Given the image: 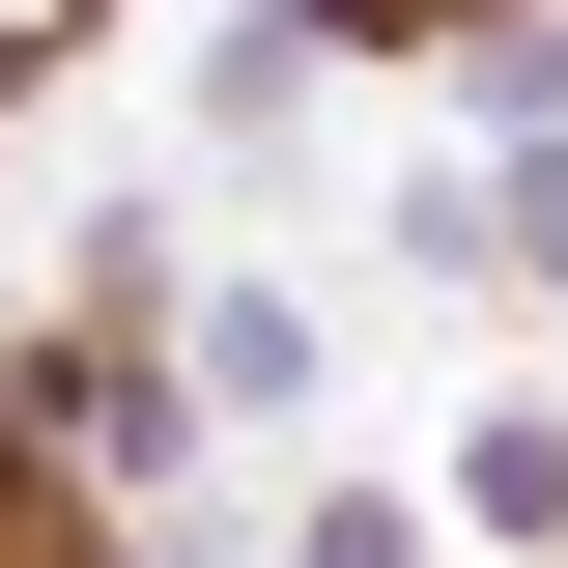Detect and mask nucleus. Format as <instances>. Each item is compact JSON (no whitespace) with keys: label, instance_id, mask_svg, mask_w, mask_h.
Here are the masks:
<instances>
[{"label":"nucleus","instance_id":"1","mask_svg":"<svg viewBox=\"0 0 568 568\" xmlns=\"http://www.w3.org/2000/svg\"><path fill=\"white\" fill-rule=\"evenodd\" d=\"M342 29H484V0H342Z\"/></svg>","mask_w":568,"mask_h":568}]
</instances>
